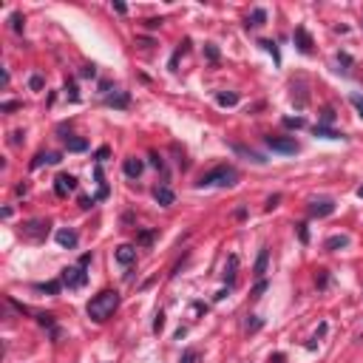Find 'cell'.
I'll return each instance as SVG.
<instances>
[{
    "instance_id": "obj_1",
    "label": "cell",
    "mask_w": 363,
    "mask_h": 363,
    "mask_svg": "<svg viewBox=\"0 0 363 363\" xmlns=\"http://www.w3.org/2000/svg\"><path fill=\"white\" fill-rule=\"evenodd\" d=\"M116 307H119V293H116V290H102V293H97L88 301L85 312H88V318L94 321V324H105V321L116 312Z\"/></svg>"
},
{
    "instance_id": "obj_2",
    "label": "cell",
    "mask_w": 363,
    "mask_h": 363,
    "mask_svg": "<svg viewBox=\"0 0 363 363\" xmlns=\"http://www.w3.org/2000/svg\"><path fill=\"white\" fill-rule=\"evenodd\" d=\"M236 179H239V173L227 168V165H222V168H213L210 173H204L199 179V187H230L236 185Z\"/></svg>"
},
{
    "instance_id": "obj_3",
    "label": "cell",
    "mask_w": 363,
    "mask_h": 363,
    "mask_svg": "<svg viewBox=\"0 0 363 363\" xmlns=\"http://www.w3.org/2000/svg\"><path fill=\"white\" fill-rule=\"evenodd\" d=\"M60 281L68 287V290H80L82 284L88 281V275H85V261H80L77 267H65L60 275Z\"/></svg>"
},
{
    "instance_id": "obj_4",
    "label": "cell",
    "mask_w": 363,
    "mask_h": 363,
    "mask_svg": "<svg viewBox=\"0 0 363 363\" xmlns=\"http://www.w3.org/2000/svg\"><path fill=\"white\" fill-rule=\"evenodd\" d=\"M267 148L270 151H278V153H298V142L293 136H264Z\"/></svg>"
},
{
    "instance_id": "obj_5",
    "label": "cell",
    "mask_w": 363,
    "mask_h": 363,
    "mask_svg": "<svg viewBox=\"0 0 363 363\" xmlns=\"http://www.w3.org/2000/svg\"><path fill=\"white\" fill-rule=\"evenodd\" d=\"M23 236H28V239H34V241L45 239L48 236V222H26L23 224Z\"/></svg>"
},
{
    "instance_id": "obj_6",
    "label": "cell",
    "mask_w": 363,
    "mask_h": 363,
    "mask_svg": "<svg viewBox=\"0 0 363 363\" xmlns=\"http://www.w3.org/2000/svg\"><path fill=\"white\" fill-rule=\"evenodd\" d=\"M332 213H335V202L332 199H321V202L310 204V216H315V219H324V216H332Z\"/></svg>"
},
{
    "instance_id": "obj_7",
    "label": "cell",
    "mask_w": 363,
    "mask_h": 363,
    "mask_svg": "<svg viewBox=\"0 0 363 363\" xmlns=\"http://www.w3.org/2000/svg\"><path fill=\"white\" fill-rule=\"evenodd\" d=\"M54 190H57V196H68L71 190H77V179L71 176V173H60V176H57V185H54Z\"/></svg>"
},
{
    "instance_id": "obj_8",
    "label": "cell",
    "mask_w": 363,
    "mask_h": 363,
    "mask_svg": "<svg viewBox=\"0 0 363 363\" xmlns=\"http://www.w3.org/2000/svg\"><path fill=\"white\" fill-rule=\"evenodd\" d=\"M153 199H156L162 207H170V204L176 202V196H173V190H170L168 185H156L153 187Z\"/></svg>"
},
{
    "instance_id": "obj_9",
    "label": "cell",
    "mask_w": 363,
    "mask_h": 363,
    "mask_svg": "<svg viewBox=\"0 0 363 363\" xmlns=\"http://www.w3.org/2000/svg\"><path fill=\"white\" fill-rule=\"evenodd\" d=\"M114 258H116V261H119L122 267L133 264V261H136V247H131V244H122V247H116Z\"/></svg>"
},
{
    "instance_id": "obj_10",
    "label": "cell",
    "mask_w": 363,
    "mask_h": 363,
    "mask_svg": "<svg viewBox=\"0 0 363 363\" xmlns=\"http://www.w3.org/2000/svg\"><path fill=\"white\" fill-rule=\"evenodd\" d=\"M267 264H270V250L261 247V250H258V258H256V267H253V275H256V278H264Z\"/></svg>"
},
{
    "instance_id": "obj_11",
    "label": "cell",
    "mask_w": 363,
    "mask_h": 363,
    "mask_svg": "<svg viewBox=\"0 0 363 363\" xmlns=\"http://www.w3.org/2000/svg\"><path fill=\"white\" fill-rule=\"evenodd\" d=\"M142 168H145V165H142L136 156L125 159V165H122V170H125V176H128V179H139L142 176Z\"/></svg>"
},
{
    "instance_id": "obj_12",
    "label": "cell",
    "mask_w": 363,
    "mask_h": 363,
    "mask_svg": "<svg viewBox=\"0 0 363 363\" xmlns=\"http://www.w3.org/2000/svg\"><path fill=\"white\" fill-rule=\"evenodd\" d=\"M77 241H80V239H77V233H74V230H57V244H60V247H77Z\"/></svg>"
},
{
    "instance_id": "obj_13",
    "label": "cell",
    "mask_w": 363,
    "mask_h": 363,
    "mask_svg": "<svg viewBox=\"0 0 363 363\" xmlns=\"http://www.w3.org/2000/svg\"><path fill=\"white\" fill-rule=\"evenodd\" d=\"M295 40H298V48H301L304 54L312 51V40H310V34H307V28H304V26L295 28Z\"/></svg>"
},
{
    "instance_id": "obj_14",
    "label": "cell",
    "mask_w": 363,
    "mask_h": 363,
    "mask_svg": "<svg viewBox=\"0 0 363 363\" xmlns=\"http://www.w3.org/2000/svg\"><path fill=\"white\" fill-rule=\"evenodd\" d=\"M312 133H315V136H324V139H344V133L332 131V128H327V125H315Z\"/></svg>"
},
{
    "instance_id": "obj_15",
    "label": "cell",
    "mask_w": 363,
    "mask_h": 363,
    "mask_svg": "<svg viewBox=\"0 0 363 363\" xmlns=\"http://www.w3.org/2000/svg\"><path fill=\"white\" fill-rule=\"evenodd\" d=\"M62 139H65V148H68V151H74V153H82L85 148H88V142H85V139H77V136H62Z\"/></svg>"
},
{
    "instance_id": "obj_16",
    "label": "cell",
    "mask_w": 363,
    "mask_h": 363,
    "mask_svg": "<svg viewBox=\"0 0 363 363\" xmlns=\"http://www.w3.org/2000/svg\"><path fill=\"white\" fill-rule=\"evenodd\" d=\"M45 162H48V165H57V162H60V153H37L34 162H31V168H40Z\"/></svg>"
},
{
    "instance_id": "obj_17",
    "label": "cell",
    "mask_w": 363,
    "mask_h": 363,
    "mask_svg": "<svg viewBox=\"0 0 363 363\" xmlns=\"http://www.w3.org/2000/svg\"><path fill=\"white\" fill-rule=\"evenodd\" d=\"M233 151L236 153H241V156H247L250 162H256V165H264V156H261V153H256V151H247V148H241V145H233Z\"/></svg>"
},
{
    "instance_id": "obj_18",
    "label": "cell",
    "mask_w": 363,
    "mask_h": 363,
    "mask_svg": "<svg viewBox=\"0 0 363 363\" xmlns=\"http://www.w3.org/2000/svg\"><path fill=\"white\" fill-rule=\"evenodd\" d=\"M216 99H219V105H224V108L227 105H239V94H236V91H222Z\"/></svg>"
},
{
    "instance_id": "obj_19",
    "label": "cell",
    "mask_w": 363,
    "mask_h": 363,
    "mask_svg": "<svg viewBox=\"0 0 363 363\" xmlns=\"http://www.w3.org/2000/svg\"><path fill=\"white\" fill-rule=\"evenodd\" d=\"M346 244H349V239H346V236H329L324 247H327V250H341V247H346Z\"/></svg>"
},
{
    "instance_id": "obj_20",
    "label": "cell",
    "mask_w": 363,
    "mask_h": 363,
    "mask_svg": "<svg viewBox=\"0 0 363 363\" xmlns=\"http://www.w3.org/2000/svg\"><path fill=\"white\" fill-rule=\"evenodd\" d=\"M236 267H239V258L230 256V264H227V270H224V278H227V284H233V278H236Z\"/></svg>"
},
{
    "instance_id": "obj_21",
    "label": "cell",
    "mask_w": 363,
    "mask_h": 363,
    "mask_svg": "<svg viewBox=\"0 0 363 363\" xmlns=\"http://www.w3.org/2000/svg\"><path fill=\"white\" fill-rule=\"evenodd\" d=\"M60 284H62V281H48V284H37V290H40V293H51V295H57V293H60Z\"/></svg>"
},
{
    "instance_id": "obj_22",
    "label": "cell",
    "mask_w": 363,
    "mask_h": 363,
    "mask_svg": "<svg viewBox=\"0 0 363 363\" xmlns=\"http://www.w3.org/2000/svg\"><path fill=\"white\" fill-rule=\"evenodd\" d=\"M264 20H267V11H264V9H256L247 26H264Z\"/></svg>"
},
{
    "instance_id": "obj_23",
    "label": "cell",
    "mask_w": 363,
    "mask_h": 363,
    "mask_svg": "<svg viewBox=\"0 0 363 363\" xmlns=\"http://www.w3.org/2000/svg\"><path fill=\"white\" fill-rule=\"evenodd\" d=\"M11 28H14V31H23V14H20V11H14V14H11Z\"/></svg>"
},
{
    "instance_id": "obj_24",
    "label": "cell",
    "mask_w": 363,
    "mask_h": 363,
    "mask_svg": "<svg viewBox=\"0 0 363 363\" xmlns=\"http://www.w3.org/2000/svg\"><path fill=\"white\" fill-rule=\"evenodd\" d=\"M261 45H264L267 51H270V54H273V57H275V62L281 60V57H278V48H275V43H273V40H261Z\"/></svg>"
},
{
    "instance_id": "obj_25",
    "label": "cell",
    "mask_w": 363,
    "mask_h": 363,
    "mask_svg": "<svg viewBox=\"0 0 363 363\" xmlns=\"http://www.w3.org/2000/svg\"><path fill=\"white\" fill-rule=\"evenodd\" d=\"M284 125H287V128H304V119H301V116H295V119H293V116H287Z\"/></svg>"
},
{
    "instance_id": "obj_26",
    "label": "cell",
    "mask_w": 363,
    "mask_h": 363,
    "mask_svg": "<svg viewBox=\"0 0 363 363\" xmlns=\"http://www.w3.org/2000/svg\"><path fill=\"white\" fill-rule=\"evenodd\" d=\"M153 236H156L153 230H142V233H139V244H151Z\"/></svg>"
},
{
    "instance_id": "obj_27",
    "label": "cell",
    "mask_w": 363,
    "mask_h": 363,
    "mask_svg": "<svg viewBox=\"0 0 363 363\" xmlns=\"http://www.w3.org/2000/svg\"><path fill=\"white\" fill-rule=\"evenodd\" d=\"M196 361H199V352H193V349H190V352L182 355V361H179V363H196Z\"/></svg>"
},
{
    "instance_id": "obj_28",
    "label": "cell",
    "mask_w": 363,
    "mask_h": 363,
    "mask_svg": "<svg viewBox=\"0 0 363 363\" xmlns=\"http://www.w3.org/2000/svg\"><path fill=\"white\" fill-rule=\"evenodd\" d=\"M352 105H355V111L363 116V97H361V94H352Z\"/></svg>"
},
{
    "instance_id": "obj_29",
    "label": "cell",
    "mask_w": 363,
    "mask_h": 363,
    "mask_svg": "<svg viewBox=\"0 0 363 363\" xmlns=\"http://www.w3.org/2000/svg\"><path fill=\"white\" fill-rule=\"evenodd\" d=\"M204 54H207V57H210L213 62L219 60V48H216V45H204Z\"/></svg>"
},
{
    "instance_id": "obj_30",
    "label": "cell",
    "mask_w": 363,
    "mask_h": 363,
    "mask_svg": "<svg viewBox=\"0 0 363 363\" xmlns=\"http://www.w3.org/2000/svg\"><path fill=\"white\" fill-rule=\"evenodd\" d=\"M28 85H31V88H43V77H40V74H34V77H31V80H28Z\"/></svg>"
},
{
    "instance_id": "obj_31",
    "label": "cell",
    "mask_w": 363,
    "mask_h": 363,
    "mask_svg": "<svg viewBox=\"0 0 363 363\" xmlns=\"http://www.w3.org/2000/svg\"><path fill=\"white\" fill-rule=\"evenodd\" d=\"M267 290V281H258L256 284V290H253V298H261V293Z\"/></svg>"
},
{
    "instance_id": "obj_32",
    "label": "cell",
    "mask_w": 363,
    "mask_h": 363,
    "mask_svg": "<svg viewBox=\"0 0 363 363\" xmlns=\"http://www.w3.org/2000/svg\"><path fill=\"white\" fill-rule=\"evenodd\" d=\"M37 321H40L43 327H54V315H37Z\"/></svg>"
},
{
    "instance_id": "obj_33",
    "label": "cell",
    "mask_w": 363,
    "mask_h": 363,
    "mask_svg": "<svg viewBox=\"0 0 363 363\" xmlns=\"http://www.w3.org/2000/svg\"><path fill=\"white\" fill-rule=\"evenodd\" d=\"M298 236H301V241H304V244L310 241V233H307V224H298Z\"/></svg>"
},
{
    "instance_id": "obj_34",
    "label": "cell",
    "mask_w": 363,
    "mask_h": 363,
    "mask_svg": "<svg viewBox=\"0 0 363 363\" xmlns=\"http://www.w3.org/2000/svg\"><path fill=\"white\" fill-rule=\"evenodd\" d=\"M162 327H165V315H156V321H153V329H156V332H162Z\"/></svg>"
},
{
    "instance_id": "obj_35",
    "label": "cell",
    "mask_w": 363,
    "mask_h": 363,
    "mask_svg": "<svg viewBox=\"0 0 363 363\" xmlns=\"http://www.w3.org/2000/svg\"><path fill=\"white\" fill-rule=\"evenodd\" d=\"M250 318H253V321H247V329H253V332H256V329L261 327V321H258L256 315H250Z\"/></svg>"
},
{
    "instance_id": "obj_36",
    "label": "cell",
    "mask_w": 363,
    "mask_h": 363,
    "mask_svg": "<svg viewBox=\"0 0 363 363\" xmlns=\"http://www.w3.org/2000/svg\"><path fill=\"white\" fill-rule=\"evenodd\" d=\"M278 202H281V196H273V199L267 202V210H273V207H278Z\"/></svg>"
},
{
    "instance_id": "obj_37",
    "label": "cell",
    "mask_w": 363,
    "mask_h": 363,
    "mask_svg": "<svg viewBox=\"0 0 363 363\" xmlns=\"http://www.w3.org/2000/svg\"><path fill=\"white\" fill-rule=\"evenodd\" d=\"M94 74H97V68H94V65H85V68H82V77H94Z\"/></svg>"
},
{
    "instance_id": "obj_38",
    "label": "cell",
    "mask_w": 363,
    "mask_h": 363,
    "mask_svg": "<svg viewBox=\"0 0 363 363\" xmlns=\"http://www.w3.org/2000/svg\"><path fill=\"white\" fill-rule=\"evenodd\" d=\"M94 202H97V199H85V196H82V199H80V207H85V210H88Z\"/></svg>"
},
{
    "instance_id": "obj_39",
    "label": "cell",
    "mask_w": 363,
    "mask_h": 363,
    "mask_svg": "<svg viewBox=\"0 0 363 363\" xmlns=\"http://www.w3.org/2000/svg\"><path fill=\"white\" fill-rule=\"evenodd\" d=\"M145 26H148V28H159V26H162V17H159V20H156V17H153V20H148Z\"/></svg>"
},
{
    "instance_id": "obj_40",
    "label": "cell",
    "mask_w": 363,
    "mask_h": 363,
    "mask_svg": "<svg viewBox=\"0 0 363 363\" xmlns=\"http://www.w3.org/2000/svg\"><path fill=\"white\" fill-rule=\"evenodd\" d=\"M97 159H99V162L108 159V148H99V151H97Z\"/></svg>"
},
{
    "instance_id": "obj_41",
    "label": "cell",
    "mask_w": 363,
    "mask_h": 363,
    "mask_svg": "<svg viewBox=\"0 0 363 363\" xmlns=\"http://www.w3.org/2000/svg\"><path fill=\"white\" fill-rule=\"evenodd\" d=\"M65 91H68L71 99H77V88H74V85H65Z\"/></svg>"
},
{
    "instance_id": "obj_42",
    "label": "cell",
    "mask_w": 363,
    "mask_h": 363,
    "mask_svg": "<svg viewBox=\"0 0 363 363\" xmlns=\"http://www.w3.org/2000/svg\"><path fill=\"white\" fill-rule=\"evenodd\" d=\"M284 361V355H275V358H270V363H281Z\"/></svg>"
},
{
    "instance_id": "obj_43",
    "label": "cell",
    "mask_w": 363,
    "mask_h": 363,
    "mask_svg": "<svg viewBox=\"0 0 363 363\" xmlns=\"http://www.w3.org/2000/svg\"><path fill=\"white\" fill-rule=\"evenodd\" d=\"M358 196H361V199H363V187H361V190H358Z\"/></svg>"
}]
</instances>
